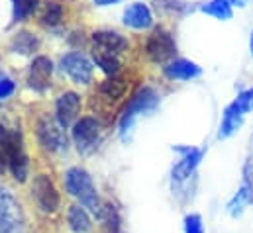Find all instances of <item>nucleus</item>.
Masks as SVG:
<instances>
[{"label":"nucleus","mask_w":253,"mask_h":233,"mask_svg":"<svg viewBox=\"0 0 253 233\" xmlns=\"http://www.w3.org/2000/svg\"><path fill=\"white\" fill-rule=\"evenodd\" d=\"M246 117L248 116H244V114L234 106V102L226 104L224 110H222V117H220L218 129H216V139H218V141H226V139L234 137V135L244 127Z\"/></svg>","instance_id":"obj_21"},{"label":"nucleus","mask_w":253,"mask_h":233,"mask_svg":"<svg viewBox=\"0 0 253 233\" xmlns=\"http://www.w3.org/2000/svg\"><path fill=\"white\" fill-rule=\"evenodd\" d=\"M34 175V161L32 155L26 151H18L8 155V176L18 186H28L30 178Z\"/></svg>","instance_id":"obj_20"},{"label":"nucleus","mask_w":253,"mask_h":233,"mask_svg":"<svg viewBox=\"0 0 253 233\" xmlns=\"http://www.w3.org/2000/svg\"><path fill=\"white\" fill-rule=\"evenodd\" d=\"M57 71L59 75L67 78L73 86H92L94 84V61L84 51H65L57 61Z\"/></svg>","instance_id":"obj_9"},{"label":"nucleus","mask_w":253,"mask_h":233,"mask_svg":"<svg viewBox=\"0 0 253 233\" xmlns=\"http://www.w3.org/2000/svg\"><path fill=\"white\" fill-rule=\"evenodd\" d=\"M88 41H90L92 55H108V57L122 59V55L127 53L131 47V41L127 36H124L118 30H110V28L92 30L88 34Z\"/></svg>","instance_id":"obj_12"},{"label":"nucleus","mask_w":253,"mask_h":233,"mask_svg":"<svg viewBox=\"0 0 253 233\" xmlns=\"http://www.w3.org/2000/svg\"><path fill=\"white\" fill-rule=\"evenodd\" d=\"M18 92V80L6 73V71H0V106L10 102Z\"/></svg>","instance_id":"obj_28"},{"label":"nucleus","mask_w":253,"mask_h":233,"mask_svg":"<svg viewBox=\"0 0 253 233\" xmlns=\"http://www.w3.org/2000/svg\"><path fill=\"white\" fill-rule=\"evenodd\" d=\"M141 51H143V55L149 63L163 67L169 61L179 57L177 55L179 53L177 38L167 26L157 24L151 32H147V36L143 39V45H141Z\"/></svg>","instance_id":"obj_8"},{"label":"nucleus","mask_w":253,"mask_h":233,"mask_svg":"<svg viewBox=\"0 0 253 233\" xmlns=\"http://www.w3.org/2000/svg\"><path fill=\"white\" fill-rule=\"evenodd\" d=\"M59 182H61L65 196L84 206L98 226L102 212H104V198L100 196V190L94 182L92 173L83 165H69L61 171Z\"/></svg>","instance_id":"obj_3"},{"label":"nucleus","mask_w":253,"mask_h":233,"mask_svg":"<svg viewBox=\"0 0 253 233\" xmlns=\"http://www.w3.org/2000/svg\"><path fill=\"white\" fill-rule=\"evenodd\" d=\"M253 204V153L248 155L244 169H242V182L236 192L226 202V214L232 220H238L246 214V210Z\"/></svg>","instance_id":"obj_13"},{"label":"nucleus","mask_w":253,"mask_h":233,"mask_svg":"<svg viewBox=\"0 0 253 233\" xmlns=\"http://www.w3.org/2000/svg\"><path fill=\"white\" fill-rule=\"evenodd\" d=\"M159 106H161V92H159L157 86L139 84L135 90H131V94L127 96L122 110L118 112V119H116L118 139L124 145H127L131 141V137H133L137 121L141 117L151 116Z\"/></svg>","instance_id":"obj_4"},{"label":"nucleus","mask_w":253,"mask_h":233,"mask_svg":"<svg viewBox=\"0 0 253 233\" xmlns=\"http://www.w3.org/2000/svg\"><path fill=\"white\" fill-rule=\"evenodd\" d=\"M248 45H250V55L253 57V30H252V34H250V41H248Z\"/></svg>","instance_id":"obj_34"},{"label":"nucleus","mask_w":253,"mask_h":233,"mask_svg":"<svg viewBox=\"0 0 253 233\" xmlns=\"http://www.w3.org/2000/svg\"><path fill=\"white\" fill-rule=\"evenodd\" d=\"M161 75L171 82H192L202 77V67L187 57H175L161 67Z\"/></svg>","instance_id":"obj_18"},{"label":"nucleus","mask_w":253,"mask_h":233,"mask_svg":"<svg viewBox=\"0 0 253 233\" xmlns=\"http://www.w3.org/2000/svg\"><path fill=\"white\" fill-rule=\"evenodd\" d=\"M90 2H92V6H96V8H110V6L120 4L122 0H90Z\"/></svg>","instance_id":"obj_31"},{"label":"nucleus","mask_w":253,"mask_h":233,"mask_svg":"<svg viewBox=\"0 0 253 233\" xmlns=\"http://www.w3.org/2000/svg\"><path fill=\"white\" fill-rule=\"evenodd\" d=\"M63 224L69 233H98L96 222L90 212L79 202H69L63 210Z\"/></svg>","instance_id":"obj_17"},{"label":"nucleus","mask_w":253,"mask_h":233,"mask_svg":"<svg viewBox=\"0 0 253 233\" xmlns=\"http://www.w3.org/2000/svg\"><path fill=\"white\" fill-rule=\"evenodd\" d=\"M94 67L104 75V77H120L124 75V61L120 57H108V55H92Z\"/></svg>","instance_id":"obj_27"},{"label":"nucleus","mask_w":253,"mask_h":233,"mask_svg":"<svg viewBox=\"0 0 253 233\" xmlns=\"http://www.w3.org/2000/svg\"><path fill=\"white\" fill-rule=\"evenodd\" d=\"M36 233H55V232H53L51 228H45V226H43L42 230H38V232H36Z\"/></svg>","instance_id":"obj_35"},{"label":"nucleus","mask_w":253,"mask_h":233,"mask_svg":"<svg viewBox=\"0 0 253 233\" xmlns=\"http://www.w3.org/2000/svg\"><path fill=\"white\" fill-rule=\"evenodd\" d=\"M171 151L177 155V161L173 163L169 171V184L171 192L177 198L179 204H189L196 194L198 186V167L202 165L206 157V147L204 145H171Z\"/></svg>","instance_id":"obj_2"},{"label":"nucleus","mask_w":253,"mask_h":233,"mask_svg":"<svg viewBox=\"0 0 253 233\" xmlns=\"http://www.w3.org/2000/svg\"><path fill=\"white\" fill-rule=\"evenodd\" d=\"M122 24L131 32H151L157 26V20L151 4L143 0H133L122 10Z\"/></svg>","instance_id":"obj_15"},{"label":"nucleus","mask_w":253,"mask_h":233,"mask_svg":"<svg viewBox=\"0 0 253 233\" xmlns=\"http://www.w3.org/2000/svg\"><path fill=\"white\" fill-rule=\"evenodd\" d=\"M32 133H34V141H36L38 151L47 159L63 157L73 147L69 131L57 123V119L53 117L51 112H40L34 116Z\"/></svg>","instance_id":"obj_5"},{"label":"nucleus","mask_w":253,"mask_h":233,"mask_svg":"<svg viewBox=\"0 0 253 233\" xmlns=\"http://www.w3.org/2000/svg\"><path fill=\"white\" fill-rule=\"evenodd\" d=\"M232 102H234V106H236L244 116L253 114V86L242 88V90L236 94V98H234Z\"/></svg>","instance_id":"obj_29"},{"label":"nucleus","mask_w":253,"mask_h":233,"mask_svg":"<svg viewBox=\"0 0 253 233\" xmlns=\"http://www.w3.org/2000/svg\"><path fill=\"white\" fill-rule=\"evenodd\" d=\"M183 233H206L204 220L198 212H189L183 218Z\"/></svg>","instance_id":"obj_30"},{"label":"nucleus","mask_w":253,"mask_h":233,"mask_svg":"<svg viewBox=\"0 0 253 233\" xmlns=\"http://www.w3.org/2000/svg\"><path fill=\"white\" fill-rule=\"evenodd\" d=\"M26 190L32 212L45 224V228L55 226L53 222L63 218V188L59 178L49 169L34 171Z\"/></svg>","instance_id":"obj_1"},{"label":"nucleus","mask_w":253,"mask_h":233,"mask_svg":"<svg viewBox=\"0 0 253 233\" xmlns=\"http://www.w3.org/2000/svg\"><path fill=\"white\" fill-rule=\"evenodd\" d=\"M129 77L120 75V77H104L102 80L96 82L94 86V100L98 104V116H102V110L110 112L118 104L126 102L129 92ZM94 114V112H92Z\"/></svg>","instance_id":"obj_10"},{"label":"nucleus","mask_w":253,"mask_h":233,"mask_svg":"<svg viewBox=\"0 0 253 233\" xmlns=\"http://www.w3.org/2000/svg\"><path fill=\"white\" fill-rule=\"evenodd\" d=\"M0 149L8 155L26 151V131L16 117H0Z\"/></svg>","instance_id":"obj_16"},{"label":"nucleus","mask_w":253,"mask_h":233,"mask_svg":"<svg viewBox=\"0 0 253 233\" xmlns=\"http://www.w3.org/2000/svg\"><path fill=\"white\" fill-rule=\"evenodd\" d=\"M28 206L8 184L0 182V233H28Z\"/></svg>","instance_id":"obj_7"},{"label":"nucleus","mask_w":253,"mask_h":233,"mask_svg":"<svg viewBox=\"0 0 253 233\" xmlns=\"http://www.w3.org/2000/svg\"><path fill=\"white\" fill-rule=\"evenodd\" d=\"M0 176H8V157L0 149Z\"/></svg>","instance_id":"obj_32"},{"label":"nucleus","mask_w":253,"mask_h":233,"mask_svg":"<svg viewBox=\"0 0 253 233\" xmlns=\"http://www.w3.org/2000/svg\"><path fill=\"white\" fill-rule=\"evenodd\" d=\"M228 2H230V6H232L234 10H246L252 0H228Z\"/></svg>","instance_id":"obj_33"},{"label":"nucleus","mask_w":253,"mask_h":233,"mask_svg":"<svg viewBox=\"0 0 253 233\" xmlns=\"http://www.w3.org/2000/svg\"><path fill=\"white\" fill-rule=\"evenodd\" d=\"M96 228H98V233H126L122 210L112 198H104V212Z\"/></svg>","instance_id":"obj_23"},{"label":"nucleus","mask_w":253,"mask_h":233,"mask_svg":"<svg viewBox=\"0 0 253 233\" xmlns=\"http://www.w3.org/2000/svg\"><path fill=\"white\" fill-rule=\"evenodd\" d=\"M151 8L159 16H187L194 10L187 0H153Z\"/></svg>","instance_id":"obj_26"},{"label":"nucleus","mask_w":253,"mask_h":233,"mask_svg":"<svg viewBox=\"0 0 253 233\" xmlns=\"http://www.w3.org/2000/svg\"><path fill=\"white\" fill-rule=\"evenodd\" d=\"M55 73H57V63L45 53H38L26 67L24 82L34 94L45 96L53 86Z\"/></svg>","instance_id":"obj_11"},{"label":"nucleus","mask_w":253,"mask_h":233,"mask_svg":"<svg viewBox=\"0 0 253 233\" xmlns=\"http://www.w3.org/2000/svg\"><path fill=\"white\" fill-rule=\"evenodd\" d=\"M196 10L218 22H230L234 18V8L230 6L228 0H204L196 6Z\"/></svg>","instance_id":"obj_25"},{"label":"nucleus","mask_w":253,"mask_h":233,"mask_svg":"<svg viewBox=\"0 0 253 233\" xmlns=\"http://www.w3.org/2000/svg\"><path fill=\"white\" fill-rule=\"evenodd\" d=\"M40 49H42V38L28 28L14 32L6 43V51L18 57H36Z\"/></svg>","instance_id":"obj_19"},{"label":"nucleus","mask_w":253,"mask_h":233,"mask_svg":"<svg viewBox=\"0 0 253 233\" xmlns=\"http://www.w3.org/2000/svg\"><path fill=\"white\" fill-rule=\"evenodd\" d=\"M69 137H71V145L77 151V155L83 157V159H88L104 143L106 121L98 114H92V112L90 114H83L71 125Z\"/></svg>","instance_id":"obj_6"},{"label":"nucleus","mask_w":253,"mask_h":233,"mask_svg":"<svg viewBox=\"0 0 253 233\" xmlns=\"http://www.w3.org/2000/svg\"><path fill=\"white\" fill-rule=\"evenodd\" d=\"M43 0H10V26H20L30 22L40 14Z\"/></svg>","instance_id":"obj_24"},{"label":"nucleus","mask_w":253,"mask_h":233,"mask_svg":"<svg viewBox=\"0 0 253 233\" xmlns=\"http://www.w3.org/2000/svg\"><path fill=\"white\" fill-rule=\"evenodd\" d=\"M84 96L75 88H63L53 100V117L63 129H71V125L83 116Z\"/></svg>","instance_id":"obj_14"},{"label":"nucleus","mask_w":253,"mask_h":233,"mask_svg":"<svg viewBox=\"0 0 253 233\" xmlns=\"http://www.w3.org/2000/svg\"><path fill=\"white\" fill-rule=\"evenodd\" d=\"M67 8L61 0H43L42 10L38 14V22L47 30H57L65 24Z\"/></svg>","instance_id":"obj_22"}]
</instances>
